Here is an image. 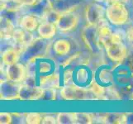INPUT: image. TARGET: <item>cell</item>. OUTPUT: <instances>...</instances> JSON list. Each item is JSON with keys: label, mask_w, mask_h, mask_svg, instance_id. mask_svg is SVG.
Instances as JSON below:
<instances>
[{"label": "cell", "mask_w": 133, "mask_h": 124, "mask_svg": "<svg viewBox=\"0 0 133 124\" xmlns=\"http://www.w3.org/2000/svg\"><path fill=\"white\" fill-rule=\"evenodd\" d=\"M12 121V115L8 113H0V123L1 124H10Z\"/></svg>", "instance_id": "4316f807"}, {"label": "cell", "mask_w": 133, "mask_h": 124, "mask_svg": "<svg viewBox=\"0 0 133 124\" xmlns=\"http://www.w3.org/2000/svg\"><path fill=\"white\" fill-rule=\"evenodd\" d=\"M21 53L17 50L14 49H8L2 55V61L5 66H11L13 64L17 63L20 58Z\"/></svg>", "instance_id": "d6986e66"}, {"label": "cell", "mask_w": 133, "mask_h": 124, "mask_svg": "<svg viewBox=\"0 0 133 124\" xmlns=\"http://www.w3.org/2000/svg\"><path fill=\"white\" fill-rule=\"evenodd\" d=\"M108 1H111V3L117 2V3H127L128 2V0H108Z\"/></svg>", "instance_id": "1f68e13d"}, {"label": "cell", "mask_w": 133, "mask_h": 124, "mask_svg": "<svg viewBox=\"0 0 133 124\" xmlns=\"http://www.w3.org/2000/svg\"><path fill=\"white\" fill-rule=\"evenodd\" d=\"M75 124H90L93 122L91 114L86 113H75Z\"/></svg>", "instance_id": "603a6c76"}, {"label": "cell", "mask_w": 133, "mask_h": 124, "mask_svg": "<svg viewBox=\"0 0 133 124\" xmlns=\"http://www.w3.org/2000/svg\"><path fill=\"white\" fill-rule=\"evenodd\" d=\"M103 7L97 3H90L85 8V17L89 25L98 26L103 19Z\"/></svg>", "instance_id": "30bf717a"}, {"label": "cell", "mask_w": 133, "mask_h": 124, "mask_svg": "<svg viewBox=\"0 0 133 124\" xmlns=\"http://www.w3.org/2000/svg\"><path fill=\"white\" fill-rule=\"evenodd\" d=\"M51 7L59 14L72 12L79 7L80 0H50Z\"/></svg>", "instance_id": "4fadbf2b"}, {"label": "cell", "mask_w": 133, "mask_h": 124, "mask_svg": "<svg viewBox=\"0 0 133 124\" xmlns=\"http://www.w3.org/2000/svg\"><path fill=\"white\" fill-rule=\"evenodd\" d=\"M79 23V17L73 12H67L61 14L56 23L57 29L61 31H70L75 29Z\"/></svg>", "instance_id": "8fae6325"}, {"label": "cell", "mask_w": 133, "mask_h": 124, "mask_svg": "<svg viewBox=\"0 0 133 124\" xmlns=\"http://www.w3.org/2000/svg\"><path fill=\"white\" fill-rule=\"evenodd\" d=\"M106 17L112 24L121 26L128 22L129 12L125 3L112 2L106 9Z\"/></svg>", "instance_id": "277c9868"}, {"label": "cell", "mask_w": 133, "mask_h": 124, "mask_svg": "<svg viewBox=\"0 0 133 124\" xmlns=\"http://www.w3.org/2000/svg\"><path fill=\"white\" fill-rule=\"evenodd\" d=\"M42 117L38 113H29L26 116V122L29 124H38L42 123Z\"/></svg>", "instance_id": "d4e9b609"}, {"label": "cell", "mask_w": 133, "mask_h": 124, "mask_svg": "<svg viewBox=\"0 0 133 124\" xmlns=\"http://www.w3.org/2000/svg\"><path fill=\"white\" fill-rule=\"evenodd\" d=\"M127 37L133 47V25H130L127 28Z\"/></svg>", "instance_id": "83f0119b"}, {"label": "cell", "mask_w": 133, "mask_h": 124, "mask_svg": "<svg viewBox=\"0 0 133 124\" xmlns=\"http://www.w3.org/2000/svg\"><path fill=\"white\" fill-rule=\"evenodd\" d=\"M42 124H55V123H57V120L56 118H55L52 116H45L42 118Z\"/></svg>", "instance_id": "f1b7e54d"}, {"label": "cell", "mask_w": 133, "mask_h": 124, "mask_svg": "<svg viewBox=\"0 0 133 124\" xmlns=\"http://www.w3.org/2000/svg\"><path fill=\"white\" fill-rule=\"evenodd\" d=\"M21 3L23 4V6H31L33 5V4L36 3V2L37 1V0H20Z\"/></svg>", "instance_id": "f546056e"}, {"label": "cell", "mask_w": 133, "mask_h": 124, "mask_svg": "<svg viewBox=\"0 0 133 124\" xmlns=\"http://www.w3.org/2000/svg\"><path fill=\"white\" fill-rule=\"evenodd\" d=\"M104 123H127V114L124 113H108L103 117Z\"/></svg>", "instance_id": "44dd1931"}, {"label": "cell", "mask_w": 133, "mask_h": 124, "mask_svg": "<svg viewBox=\"0 0 133 124\" xmlns=\"http://www.w3.org/2000/svg\"><path fill=\"white\" fill-rule=\"evenodd\" d=\"M55 53L59 56H65L71 50V43L66 39H59L55 41L53 45Z\"/></svg>", "instance_id": "ac0fdd59"}, {"label": "cell", "mask_w": 133, "mask_h": 124, "mask_svg": "<svg viewBox=\"0 0 133 124\" xmlns=\"http://www.w3.org/2000/svg\"><path fill=\"white\" fill-rule=\"evenodd\" d=\"M56 120L59 124H75V113H59L57 115Z\"/></svg>", "instance_id": "7402d4cb"}, {"label": "cell", "mask_w": 133, "mask_h": 124, "mask_svg": "<svg viewBox=\"0 0 133 124\" xmlns=\"http://www.w3.org/2000/svg\"><path fill=\"white\" fill-rule=\"evenodd\" d=\"M81 38L92 53L99 52L101 50L98 26L87 25L81 31Z\"/></svg>", "instance_id": "8992f818"}, {"label": "cell", "mask_w": 133, "mask_h": 124, "mask_svg": "<svg viewBox=\"0 0 133 124\" xmlns=\"http://www.w3.org/2000/svg\"><path fill=\"white\" fill-rule=\"evenodd\" d=\"M17 83L7 80H1L0 84V98L1 100L12 101L19 99V89L20 85Z\"/></svg>", "instance_id": "ba28073f"}, {"label": "cell", "mask_w": 133, "mask_h": 124, "mask_svg": "<svg viewBox=\"0 0 133 124\" xmlns=\"http://www.w3.org/2000/svg\"><path fill=\"white\" fill-rule=\"evenodd\" d=\"M94 80L91 70L84 65L73 69V84L87 89Z\"/></svg>", "instance_id": "52a82bcc"}, {"label": "cell", "mask_w": 133, "mask_h": 124, "mask_svg": "<svg viewBox=\"0 0 133 124\" xmlns=\"http://www.w3.org/2000/svg\"><path fill=\"white\" fill-rule=\"evenodd\" d=\"M0 26H1V38L9 39L12 37V35L14 33L15 27L12 19L6 15H2L0 19Z\"/></svg>", "instance_id": "2e32d148"}, {"label": "cell", "mask_w": 133, "mask_h": 124, "mask_svg": "<svg viewBox=\"0 0 133 124\" xmlns=\"http://www.w3.org/2000/svg\"><path fill=\"white\" fill-rule=\"evenodd\" d=\"M50 44L45 41V39L42 37L36 38L22 50L20 56L21 61L26 64L35 58L46 56Z\"/></svg>", "instance_id": "3957f363"}, {"label": "cell", "mask_w": 133, "mask_h": 124, "mask_svg": "<svg viewBox=\"0 0 133 124\" xmlns=\"http://www.w3.org/2000/svg\"><path fill=\"white\" fill-rule=\"evenodd\" d=\"M7 79L15 83L24 81L26 77V68L22 63H16L8 66L6 69Z\"/></svg>", "instance_id": "7c38bea8"}, {"label": "cell", "mask_w": 133, "mask_h": 124, "mask_svg": "<svg viewBox=\"0 0 133 124\" xmlns=\"http://www.w3.org/2000/svg\"><path fill=\"white\" fill-rule=\"evenodd\" d=\"M127 123H133V113L127 114Z\"/></svg>", "instance_id": "4dcf8cb0"}, {"label": "cell", "mask_w": 133, "mask_h": 124, "mask_svg": "<svg viewBox=\"0 0 133 124\" xmlns=\"http://www.w3.org/2000/svg\"><path fill=\"white\" fill-rule=\"evenodd\" d=\"M56 98V91L53 87L50 88H44L43 94L40 100L43 101H53Z\"/></svg>", "instance_id": "cb8c5ba5"}, {"label": "cell", "mask_w": 133, "mask_h": 124, "mask_svg": "<svg viewBox=\"0 0 133 124\" xmlns=\"http://www.w3.org/2000/svg\"><path fill=\"white\" fill-rule=\"evenodd\" d=\"M56 25L49 22L46 21H44L41 24H39L37 27V33L40 37L43 39L48 40L52 38L56 33Z\"/></svg>", "instance_id": "9a60e30c"}, {"label": "cell", "mask_w": 133, "mask_h": 124, "mask_svg": "<svg viewBox=\"0 0 133 124\" xmlns=\"http://www.w3.org/2000/svg\"><path fill=\"white\" fill-rule=\"evenodd\" d=\"M59 17H61V14L59 12H57L56 11H55L53 8H51L50 10L46 13L45 18H44V21H46L49 22H51V23L56 24L57 23V22L59 20Z\"/></svg>", "instance_id": "484cf974"}, {"label": "cell", "mask_w": 133, "mask_h": 124, "mask_svg": "<svg viewBox=\"0 0 133 124\" xmlns=\"http://www.w3.org/2000/svg\"><path fill=\"white\" fill-rule=\"evenodd\" d=\"M26 75L33 77L37 86L43 87L49 82H59L56 74V63L45 56L35 58L26 63Z\"/></svg>", "instance_id": "6da1fadb"}, {"label": "cell", "mask_w": 133, "mask_h": 124, "mask_svg": "<svg viewBox=\"0 0 133 124\" xmlns=\"http://www.w3.org/2000/svg\"><path fill=\"white\" fill-rule=\"evenodd\" d=\"M44 88L41 86H31L27 84L20 85L19 100L22 101H35L40 100L43 94Z\"/></svg>", "instance_id": "9c48e42d"}, {"label": "cell", "mask_w": 133, "mask_h": 124, "mask_svg": "<svg viewBox=\"0 0 133 124\" xmlns=\"http://www.w3.org/2000/svg\"><path fill=\"white\" fill-rule=\"evenodd\" d=\"M38 26V18L31 14L25 15L20 20V27L26 31H33L35 30H37Z\"/></svg>", "instance_id": "e0dca14e"}, {"label": "cell", "mask_w": 133, "mask_h": 124, "mask_svg": "<svg viewBox=\"0 0 133 124\" xmlns=\"http://www.w3.org/2000/svg\"><path fill=\"white\" fill-rule=\"evenodd\" d=\"M108 58L113 62L122 63L127 57V49L122 42L121 36L113 33L112 38L103 45Z\"/></svg>", "instance_id": "7a4b0ae2"}, {"label": "cell", "mask_w": 133, "mask_h": 124, "mask_svg": "<svg viewBox=\"0 0 133 124\" xmlns=\"http://www.w3.org/2000/svg\"><path fill=\"white\" fill-rule=\"evenodd\" d=\"M61 95L66 101H81L94 99L91 97L94 95L90 89L81 88L75 84L65 85L61 90Z\"/></svg>", "instance_id": "5b68a950"}, {"label": "cell", "mask_w": 133, "mask_h": 124, "mask_svg": "<svg viewBox=\"0 0 133 124\" xmlns=\"http://www.w3.org/2000/svg\"><path fill=\"white\" fill-rule=\"evenodd\" d=\"M52 8L50 0H37L35 4L28 7V14L44 20L46 13Z\"/></svg>", "instance_id": "5bb4252c"}, {"label": "cell", "mask_w": 133, "mask_h": 124, "mask_svg": "<svg viewBox=\"0 0 133 124\" xmlns=\"http://www.w3.org/2000/svg\"><path fill=\"white\" fill-rule=\"evenodd\" d=\"M23 4L20 0H1V11L16 12L22 9Z\"/></svg>", "instance_id": "ffe728a7"}]
</instances>
